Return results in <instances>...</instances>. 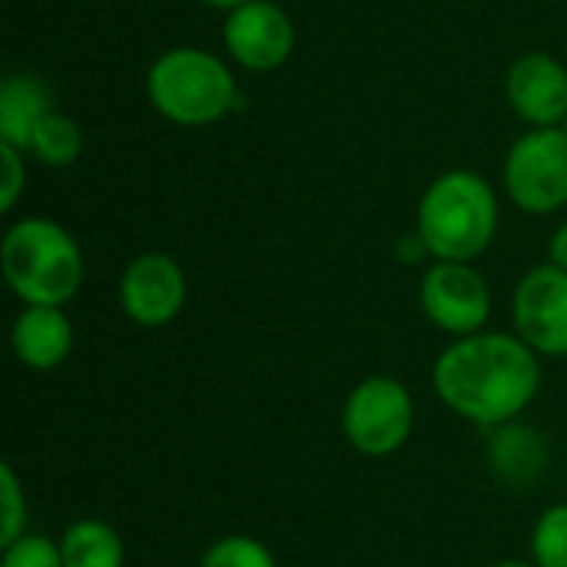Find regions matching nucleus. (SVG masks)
<instances>
[{"instance_id": "nucleus-16", "label": "nucleus", "mask_w": 567, "mask_h": 567, "mask_svg": "<svg viewBox=\"0 0 567 567\" xmlns=\"http://www.w3.org/2000/svg\"><path fill=\"white\" fill-rule=\"evenodd\" d=\"M532 555L538 567H567V505H555L538 518Z\"/></svg>"}, {"instance_id": "nucleus-22", "label": "nucleus", "mask_w": 567, "mask_h": 567, "mask_svg": "<svg viewBox=\"0 0 567 567\" xmlns=\"http://www.w3.org/2000/svg\"><path fill=\"white\" fill-rule=\"evenodd\" d=\"M203 3L219 7V10H236V7H243V3H249V0H203Z\"/></svg>"}, {"instance_id": "nucleus-3", "label": "nucleus", "mask_w": 567, "mask_h": 567, "mask_svg": "<svg viewBox=\"0 0 567 567\" xmlns=\"http://www.w3.org/2000/svg\"><path fill=\"white\" fill-rule=\"evenodd\" d=\"M3 279L27 306H63L83 282V256L53 219H20L0 246Z\"/></svg>"}, {"instance_id": "nucleus-17", "label": "nucleus", "mask_w": 567, "mask_h": 567, "mask_svg": "<svg viewBox=\"0 0 567 567\" xmlns=\"http://www.w3.org/2000/svg\"><path fill=\"white\" fill-rule=\"evenodd\" d=\"M199 567H276L269 548L249 535H229L206 548Z\"/></svg>"}, {"instance_id": "nucleus-2", "label": "nucleus", "mask_w": 567, "mask_h": 567, "mask_svg": "<svg viewBox=\"0 0 567 567\" xmlns=\"http://www.w3.org/2000/svg\"><path fill=\"white\" fill-rule=\"evenodd\" d=\"M498 226L492 186L468 169L439 176L419 206V236L439 262H468L482 256Z\"/></svg>"}, {"instance_id": "nucleus-23", "label": "nucleus", "mask_w": 567, "mask_h": 567, "mask_svg": "<svg viewBox=\"0 0 567 567\" xmlns=\"http://www.w3.org/2000/svg\"><path fill=\"white\" fill-rule=\"evenodd\" d=\"M495 567H532V565H522V561H505V565H495ZM538 567V565H535Z\"/></svg>"}, {"instance_id": "nucleus-5", "label": "nucleus", "mask_w": 567, "mask_h": 567, "mask_svg": "<svg viewBox=\"0 0 567 567\" xmlns=\"http://www.w3.org/2000/svg\"><path fill=\"white\" fill-rule=\"evenodd\" d=\"M415 409L412 395L399 379L372 375L352 389L342 409V429L352 449L362 455H392L412 435Z\"/></svg>"}, {"instance_id": "nucleus-21", "label": "nucleus", "mask_w": 567, "mask_h": 567, "mask_svg": "<svg viewBox=\"0 0 567 567\" xmlns=\"http://www.w3.org/2000/svg\"><path fill=\"white\" fill-rule=\"evenodd\" d=\"M551 262L567 272V223L555 233V239H551Z\"/></svg>"}, {"instance_id": "nucleus-7", "label": "nucleus", "mask_w": 567, "mask_h": 567, "mask_svg": "<svg viewBox=\"0 0 567 567\" xmlns=\"http://www.w3.org/2000/svg\"><path fill=\"white\" fill-rule=\"evenodd\" d=\"M422 309L432 326L458 339L475 336L492 316V292L468 262H439L422 276Z\"/></svg>"}, {"instance_id": "nucleus-14", "label": "nucleus", "mask_w": 567, "mask_h": 567, "mask_svg": "<svg viewBox=\"0 0 567 567\" xmlns=\"http://www.w3.org/2000/svg\"><path fill=\"white\" fill-rule=\"evenodd\" d=\"M56 545L63 567H123V542L103 522H76Z\"/></svg>"}, {"instance_id": "nucleus-15", "label": "nucleus", "mask_w": 567, "mask_h": 567, "mask_svg": "<svg viewBox=\"0 0 567 567\" xmlns=\"http://www.w3.org/2000/svg\"><path fill=\"white\" fill-rule=\"evenodd\" d=\"M83 150V133L80 123L66 113L50 110L40 126L33 130L30 140V153L43 163V166H70Z\"/></svg>"}, {"instance_id": "nucleus-1", "label": "nucleus", "mask_w": 567, "mask_h": 567, "mask_svg": "<svg viewBox=\"0 0 567 567\" xmlns=\"http://www.w3.org/2000/svg\"><path fill=\"white\" fill-rule=\"evenodd\" d=\"M535 349L502 332H475L449 346L432 372L439 399L478 425H502L522 415L542 382Z\"/></svg>"}, {"instance_id": "nucleus-11", "label": "nucleus", "mask_w": 567, "mask_h": 567, "mask_svg": "<svg viewBox=\"0 0 567 567\" xmlns=\"http://www.w3.org/2000/svg\"><path fill=\"white\" fill-rule=\"evenodd\" d=\"M505 93L525 123L542 130L565 123L567 70L548 53H525L505 76Z\"/></svg>"}, {"instance_id": "nucleus-20", "label": "nucleus", "mask_w": 567, "mask_h": 567, "mask_svg": "<svg viewBox=\"0 0 567 567\" xmlns=\"http://www.w3.org/2000/svg\"><path fill=\"white\" fill-rule=\"evenodd\" d=\"M0 163H3L0 209H3V213H10V209H13V203L20 199V193H23V179H27V173H23V156H20V150H13V146L0 143Z\"/></svg>"}, {"instance_id": "nucleus-8", "label": "nucleus", "mask_w": 567, "mask_h": 567, "mask_svg": "<svg viewBox=\"0 0 567 567\" xmlns=\"http://www.w3.org/2000/svg\"><path fill=\"white\" fill-rule=\"evenodd\" d=\"M518 336L542 355H567V272L555 262L532 269L515 289Z\"/></svg>"}, {"instance_id": "nucleus-24", "label": "nucleus", "mask_w": 567, "mask_h": 567, "mask_svg": "<svg viewBox=\"0 0 567 567\" xmlns=\"http://www.w3.org/2000/svg\"><path fill=\"white\" fill-rule=\"evenodd\" d=\"M561 130H565V133H567V116H565V126H561Z\"/></svg>"}, {"instance_id": "nucleus-18", "label": "nucleus", "mask_w": 567, "mask_h": 567, "mask_svg": "<svg viewBox=\"0 0 567 567\" xmlns=\"http://www.w3.org/2000/svg\"><path fill=\"white\" fill-rule=\"evenodd\" d=\"M0 567H63L60 545H53L43 535H23L13 545L3 548Z\"/></svg>"}, {"instance_id": "nucleus-10", "label": "nucleus", "mask_w": 567, "mask_h": 567, "mask_svg": "<svg viewBox=\"0 0 567 567\" xmlns=\"http://www.w3.org/2000/svg\"><path fill=\"white\" fill-rule=\"evenodd\" d=\"M183 302H186V276L169 256L146 252L126 266L120 279V306L136 326L146 329L166 326L179 316Z\"/></svg>"}, {"instance_id": "nucleus-12", "label": "nucleus", "mask_w": 567, "mask_h": 567, "mask_svg": "<svg viewBox=\"0 0 567 567\" xmlns=\"http://www.w3.org/2000/svg\"><path fill=\"white\" fill-rule=\"evenodd\" d=\"M10 342L23 365L47 372L66 362L73 349V326L60 306H27L13 322Z\"/></svg>"}, {"instance_id": "nucleus-9", "label": "nucleus", "mask_w": 567, "mask_h": 567, "mask_svg": "<svg viewBox=\"0 0 567 567\" xmlns=\"http://www.w3.org/2000/svg\"><path fill=\"white\" fill-rule=\"evenodd\" d=\"M226 50L246 70H276L292 56L296 30L282 7L269 0H249L226 17Z\"/></svg>"}, {"instance_id": "nucleus-19", "label": "nucleus", "mask_w": 567, "mask_h": 567, "mask_svg": "<svg viewBox=\"0 0 567 567\" xmlns=\"http://www.w3.org/2000/svg\"><path fill=\"white\" fill-rule=\"evenodd\" d=\"M0 482H3V548H7V545H13L17 538H23L27 508H23L20 482H17V475H13L10 465L0 468Z\"/></svg>"}, {"instance_id": "nucleus-6", "label": "nucleus", "mask_w": 567, "mask_h": 567, "mask_svg": "<svg viewBox=\"0 0 567 567\" xmlns=\"http://www.w3.org/2000/svg\"><path fill=\"white\" fill-rule=\"evenodd\" d=\"M505 186L525 213H555L567 203V133L532 130L505 159Z\"/></svg>"}, {"instance_id": "nucleus-4", "label": "nucleus", "mask_w": 567, "mask_h": 567, "mask_svg": "<svg viewBox=\"0 0 567 567\" xmlns=\"http://www.w3.org/2000/svg\"><path fill=\"white\" fill-rule=\"evenodd\" d=\"M146 93L166 120L183 126L216 123L239 103L226 63L196 47L166 50L146 76Z\"/></svg>"}, {"instance_id": "nucleus-13", "label": "nucleus", "mask_w": 567, "mask_h": 567, "mask_svg": "<svg viewBox=\"0 0 567 567\" xmlns=\"http://www.w3.org/2000/svg\"><path fill=\"white\" fill-rule=\"evenodd\" d=\"M50 90L37 76L13 73L0 86V143L13 150H30L33 130L50 113Z\"/></svg>"}]
</instances>
